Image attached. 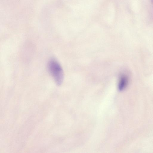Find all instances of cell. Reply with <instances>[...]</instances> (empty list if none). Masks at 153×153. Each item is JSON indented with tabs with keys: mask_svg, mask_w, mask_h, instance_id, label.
I'll return each instance as SVG.
<instances>
[{
	"mask_svg": "<svg viewBox=\"0 0 153 153\" xmlns=\"http://www.w3.org/2000/svg\"><path fill=\"white\" fill-rule=\"evenodd\" d=\"M48 68L56 84L60 85L63 81L64 75L62 68L59 62L55 59L52 58L48 62Z\"/></svg>",
	"mask_w": 153,
	"mask_h": 153,
	"instance_id": "1",
	"label": "cell"
},
{
	"mask_svg": "<svg viewBox=\"0 0 153 153\" xmlns=\"http://www.w3.org/2000/svg\"><path fill=\"white\" fill-rule=\"evenodd\" d=\"M128 82L127 77L124 75H121L120 77L118 84V88L119 91L124 90L127 86Z\"/></svg>",
	"mask_w": 153,
	"mask_h": 153,
	"instance_id": "2",
	"label": "cell"
}]
</instances>
